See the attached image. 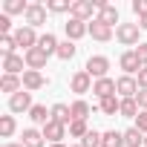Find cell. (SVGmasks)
Returning <instances> with one entry per match:
<instances>
[{"instance_id": "52a82bcc", "label": "cell", "mask_w": 147, "mask_h": 147, "mask_svg": "<svg viewBox=\"0 0 147 147\" xmlns=\"http://www.w3.org/2000/svg\"><path fill=\"white\" fill-rule=\"evenodd\" d=\"M15 40H18V46H23V49L29 52V49H35V46H38V40H40V38L35 35V29H32V26H20V29L15 32Z\"/></svg>"}, {"instance_id": "30bf717a", "label": "cell", "mask_w": 147, "mask_h": 147, "mask_svg": "<svg viewBox=\"0 0 147 147\" xmlns=\"http://www.w3.org/2000/svg\"><path fill=\"white\" fill-rule=\"evenodd\" d=\"M92 9H95V3H92V0H75V3H72V18H75V20H90L92 18Z\"/></svg>"}, {"instance_id": "ba28073f", "label": "cell", "mask_w": 147, "mask_h": 147, "mask_svg": "<svg viewBox=\"0 0 147 147\" xmlns=\"http://www.w3.org/2000/svg\"><path fill=\"white\" fill-rule=\"evenodd\" d=\"M35 104H32V92H26V90H20V92H15L12 98H9V110L12 113H26V110H32Z\"/></svg>"}, {"instance_id": "7a4b0ae2", "label": "cell", "mask_w": 147, "mask_h": 147, "mask_svg": "<svg viewBox=\"0 0 147 147\" xmlns=\"http://www.w3.org/2000/svg\"><path fill=\"white\" fill-rule=\"evenodd\" d=\"M107 69H110V58H104V55H92L87 61V75L95 78V81L107 78Z\"/></svg>"}, {"instance_id": "5bb4252c", "label": "cell", "mask_w": 147, "mask_h": 147, "mask_svg": "<svg viewBox=\"0 0 147 147\" xmlns=\"http://www.w3.org/2000/svg\"><path fill=\"white\" fill-rule=\"evenodd\" d=\"M20 78H23V90H26V92H32V90H40V87L46 84V78L40 75L38 69H26Z\"/></svg>"}, {"instance_id": "ac0fdd59", "label": "cell", "mask_w": 147, "mask_h": 147, "mask_svg": "<svg viewBox=\"0 0 147 147\" xmlns=\"http://www.w3.org/2000/svg\"><path fill=\"white\" fill-rule=\"evenodd\" d=\"M0 90L15 95V92L23 90V78H20V75H3V78H0Z\"/></svg>"}, {"instance_id": "cb8c5ba5", "label": "cell", "mask_w": 147, "mask_h": 147, "mask_svg": "<svg viewBox=\"0 0 147 147\" xmlns=\"http://www.w3.org/2000/svg\"><path fill=\"white\" fill-rule=\"evenodd\" d=\"M23 147H43V133H38L35 127H29V130H23V141H20Z\"/></svg>"}, {"instance_id": "6da1fadb", "label": "cell", "mask_w": 147, "mask_h": 147, "mask_svg": "<svg viewBox=\"0 0 147 147\" xmlns=\"http://www.w3.org/2000/svg\"><path fill=\"white\" fill-rule=\"evenodd\" d=\"M138 23H118L115 26V38H118V43H124V46H138Z\"/></svg>"}, {"instance_id": "d4e9b609", "label": "cell", "mask_w": 147, "mask_h": 147, "mask_svg": "<svg viewBox=\"0 0 147 147\" xmlns=\"http://www.w3.org/2000/svg\"><path fill=\"white\" fill-rule=\"evenodd\" d=\"M69 107H72V118H75V121H87V115L92 113V110H90V104H87V101H81V98H78V101H72Z\"/></svg>"}, {"instance_id": "1f68e13d", "label": "cell", "mask_w": 147, "mask_h": 147, "mask_svg": "<svg viewBox=\"0 0 147 147\" xmlns=\"http://www.w3.org/2000/svg\"><path fill=\"white\" fill-rule=\"evenodd\" d=\"M15 46H18V40H15V35H3V38H0V52H3V58H9V55H15Z\"/></svg>"}, {"instance_id": "8fae6325", "label": "cell", "mask_w": 147, "mask_h": 147, "mask_svg": "<svg viewBox=\"0 0 147 147\" xmlns=\"http://www.w3.org/2000/svg\"><path fill=\"white\" fill-rule=\"evenodd\" d=\"M23 58H26V69H38V72H40V69L46 66V58H49V55H46L40 46H35V49H29Z\"/></svg>"}, {"instance_id": "4316f807", "label": "cell", "mask_w": 147, "mask_h": 147, "mask_svg": "<svg viewBox=\"0 0 147 147\" xmlns=\"http://www.w3.org/2000/svg\"><path fill=\"white\" fill-rule=\"evenodd\" d=\"M3 9H6V15H26L29 12V3H23V0H6Z\"/></svg>"}, {"instance_id": "7bdbcfd3", "label": "cell", "mask_w": 147, "mask_h": 147, "mask_svg": "<svg viewBox=\"0 0 147 147\" xmlns=\"http://www.w3.org/2000/svg\"><path fill=\"white\" fill-rule=\"evenodd\" d=\"M49 147H66V144H49Z\"/></svg>"}, {"instance_id": "4fadbf2b", "label": "cell", "mask_w": 147, "mask_h": 147, "mask_svg": "<svg viewBox=\"0 0 147 147\" xmlns=\"http://www.w3.org/2000/svg\"><path fill=\"white\" fill-rule=\"evenodd\" d=\"M26 66V58H20V55H9V58H3V75H23V69Z\"/></svg>"}, {"instance_id": "4dcf8cb0", "label": "cell", "mask_w": 147, "mask_h": 147, "mask_svg": "<svg viewBox=\"0 0 147 147\" xmlns=\"http://www.w3.org/2000/svg\"><path fill=\"white\" fill-rule=\"evenodd\" d=\"M15 130H18V124H15V118H12V115H0V136L9 138Z\"/></svg>"}, {"instance_id": "8d00e7d4", "label": "cell", "mask_w": 147, "mask_h": 147, "mask_svg": "<svg viewBox=\"0 0 147 147\" xmlns=\"http://www.w3.org/2000/svg\"><path fill=\"white\" fill-rule=\"evenodd\" d=\"M136 101H138V107L147 113V90H138V95H136Z\"/></svg>"}, {"instance_id": "83f0119b", "label": "cell", "mask_w": 147, "mask_h": 147, "mask_svg": "<svg viewBox=\"0 0 147 147\" xmlns=\"http://www.w3.org/2000/svg\"><path fill=\"white\" fill-rule=\"evenodd\" d=\"M118 110H121V98L110 95V98H104V101H101V113H104V115H115Z\"/></svg>"}, {"instance_id": "8992f818", "label": "cell", "mask_w": 147, "mask_h": 147, "mask_svg": "<svg viewBox=\"0 0 147 147\" xmlns=\"http://www.w3.org/2000/svg\"><path fill=\"white\" fill-rule=\"evenodd\" d=\"M63 29H66V40H81L84 35H90V23H84V20H75V18H69V23H63Z\"/></svg>"}, {"instance_id": "b9f144b4", "label": "cell", "mask_w": 147, "mask_h": 147, "mask_svg": "<svg viewBox=\"0 0 147 147\" xmlns=\"http://www.w3.org/2000/svg\"><path fill=\"white\" fill-rule=\"evenodd\" d=\"M3 147H23V144H3Z\"/></svg>"}, {"instance_id": "e0dca14e", "label": "cell", "mask_w": 147, "mask_h": 147, "mask_svg": "<svg viewBox=\"0 0 147 147\" xmlns=\"http://www.w3.org/2000/svg\"><path fill=\"white\" fill-rule=\"evenodd\" d=\"M92 92L104 101V98L115 95V81H113V78H101V81H95V84H92Z\"/></svg>"}, {"instance_id": "9a60e30c", "label": "cell", "mask_w": 147, "mask_h": 147, "mask_svg": "<svg viewBox=\"0 0 147 147\" xmlns=\"http://www.w3.org/2000/svg\"><path fill=\"white\" fill-rule=\"evenodd\" d=\"M95 20H101L104 26H110V29H113V26L118 23V9H115V6H110V3H104V6H98V18H95Z\"/></svg>"}, {"instance_id": "f1b7e54d", "label": "cell", "mask_w": 147, "mask_h": 147, "mask_svg": "<svg viewBox=\"0 0 147 147\" xmlns=\"http://www.w3.org/2000/svg\"><path fill=\"white\" fill-rule=\"evenodd\" d=\"M104 147H124V133L107 130V133H104Z\"/></svg>"}, {"instance_id": "5b68a950", "label": "cell", "mask_w": 147, "mask_h": 147, "mask_svg": "<svg viewBox=\"0 0 147 147\" xmlns=\"http://www.w3.org/2000/svg\"><path fill=\"white\" fill-rule=\"evenodd\" d=\"M115 92H118L121 98H136V95H138V81H136L133 75H121V78L115 81Z\"/></svg>"}, {"instance_id": "f546056e", "label": "cell", "mask_w": 147, "mask_h": 147, "mask_svg": "<svg viewBox=\"0 0 147 147\" xmlns=\"http://www.w3.org/2000/svg\"><path fill=\"white\" fill-rule=\"evenodd\" d=\"M75 52H78V46L72 43V40H63V43L58 46V58H61V61H72V58H75Z\"/></svg>"}, {"instance_id": "3957f363", "label": "cell", "mask_w": 147, "mask_h": 147, "mask_svg": "<svg viewBox=\"0 0 147 147\" xmlns=\"http://www.w3.org/2000/svg\"><path fill=\"white\" fill-rule=\"evenodd\" d=\"M118 66L127 72V75H138V72L144 69V66H141V61H138V55H136V49H127V52L118 58Z\"/></svg>"}, {"instance_id": "484cf974", "label": "cell", "mask_w": 147, "mask_h": 147, "mask_svg": "<svg viewBox=\"0 0 147 147\" xmlns=\"http://www.w3.org/2000/svg\"><path fill=\"white\" fill-rule=\"evenodd\" d=\"M81 147H104V133H98V130H90V133L81 138Z\"/></svg>"}, {"instance_id": "836d02e7", "label": "cell", "mask_w": 147, "mask_h": 147, "mask_svg": "<svg viewBox=\"0 0 147 147\" xmlns=\"http://www.w3.org/2000/svg\"><path fill=\"white\" fill-rule=\"evenodd\" d=\"M87 133H90L87 121H72V124H69V136H75V138H84Z\"/></svg>"}, {"instance_id": "74e56055", "label": "cell", "mask_w": 147, "mask_h": 147, "mask_svg": "<svg viewBox=\"0 0 147 147\" xmlns=\"http://www.w3.org/2000/svg\"><path fill=\"white\" fill-rule=\"evenodd\" d=\"M136 127H138V130H141V133L147 136V113H141V115L136 118Z\"/></svg>"}, {"instance_id": "60d3db41", "label": "cell", "mask_w": 147, "mask_h": 147, "mask_svg": "<svg viewBox=\"0 0 147 147\" xmlns=\"http://www.w3.org/2000/svg\"><path fill=\"white\" fill-rule=\"evenodd\" d=\"M138 29H147V15H144V18H138Z\"/></svg>"}, {"instance_id": "ffe728a7", "label": "cell", "mask_w": 147, "mask_h": 147, "mask_svg": "<svg viewBox=\"0 0 147 147\" xmlns=\"http://www.w3.org/2000/svg\"><path fill=\"white\" fill-rule=\"evenodd\" d=\"M29 118H32L35 124H43V127H46V124L52 121V110H46L43 104H35V107L29 110Z\"/></svg>"}, {"instance_id": "f6af8a7d", "label": "cell", "mask_w": 147, "mask_h": 147, "mask_svg": "<svg viewBox=\"0 0 147 147\" xmlns=\"http://www.w3.org/2000/svg\"><path fill=\"white\" fill-rule=\"evenodd\" d=\"M75 147H81V144H75Z\"/></svg>"}, {"instance_id": "44dd1931", "label": "cell", "mask_w": 147, "mask_h": 147, "mask_svg": "<svg viewBox=\"0 0 147 147\" xmlns=\"http://www.w3.org/2000/svg\"><path fill=\"white\" fill-rule=\"evenodd\" d=\"M138 110H141V107H138L136 98H121V110H118V115H124V118H138V115H141Z\"/></svg>"}, {"instance_id": "603a6c76", "label": "cell", "mask_w": 147, "mask_h": 147, "mask_svg": "<svg viewBox=\"0 0 147 147\" xmlns=\"http://www.w3.org/2000/svg\"><path fill=\"white\" fill-rule=\"evenodd\" d=\"M141 144H144V133L138 127L124 130V147H141Z\"/></svg>"}, {"instance_id": "2e32d148", "label": "cell", "mask_w": 147, "mask_h": 147, "mask_svg": "<svg viewBox=\"0 0 147 147\" xmlns=\"http://www.w3.org/2000/svg\"><path fill=\"white\" fill-rule=\"evenodd\" d=\"M52 121L69 127L72 121H75V118H72V107H66V104H55V107H52Z\"/></svg>"}, {"instance_id": "e575fe53", "label": "cell", "mask_w": 147, "mask_h": 147, "mask_svg": "<svg viewBox=\"0 0 147 147\" xmlns=\"http://www.w3.org/2000/svg\"><path fill=\"white\" fill-rule=\"evenodd\" d=\"M133 12H136L138 18H144V15H147V0H133Z\"/></svg>"}, {"instance_id": "9c48e42d", "label": "cell", "mask_w": 147, "mask_h": 147, "mask_svg": "<svg viewBox=\"0 0 147 147\" xmlns=\"http://www.w3.org/2000/svg\"><path fill=\"white\" fill-rule=\"evenodd\" d=\"M43 23H46V6H40V3H29V12H26V26L38 29V26H43Z\"/></svg>"}, {"instance_id": "ee69618b", "label": "cell", "mask_w": 147, "mask_h": 147, "mask_svg": "<svg viewBox=\"0 0 147 147\" xmlns=\"http://www.w3.org/2000/svg\"><path fill=\"white\" fill-rule=\"evenodd\" d=\"M144 147H147V136H144Z\"/></svg>"}, {"instance_id": "ab89813d", "label": "cell", "mask_w": 147, "mask_h": 147, "mask_svg": "<svg viewBox=\"0 0 147 147\" xmlns=\"http://www.w3.org/2000/svg\"><path fill=\"white\" fill-rule=\"evenodd\" d=\"M136 81H138V90H147V66L138 72V78H136Z\"/></svg>"}, {"instance_id": "d6a6232c", "label": "cell", "mask_w": 147, "mask_h": 147, "mask_svg": "<svg viewBox=\"0 0 147 147\" xmlns=\"http://www.w3.org/2000/svg\"><path fill=\"white\" fill-rule=\"evenodd\" d=\"M46 12H55V15L72 12V3H69V0H49V3H46Z\"/></svg>"}, {"instance_id": "7c38bea8", "label": "cell", "mask_w": 147, "mask_h": 147, "mask_svg": "<svg viewBox=\"0 0 147 147\" xmlns=\"http://www.w3.org/2000/svg\"><path fill=\"white\" fill-rule=\"evenodd\" d=\"M43 138H49V144H63V136H66V127L63 124H58V121H49L43 130Z\"/></svg>"}, {"instance_id": "7402d4cb", "label": "cell", "mask_w": 147, "mask_h": 147, "mask_svg": "<svg viewBox=\"0 0 147 147\" xmlns=\"http://www.w3.org/2000/svg\"><path fill=\"white\" fill-rule=\"evenodd\" d=\"M38 46H40L46 55H52V52L58 55V46H61V43H58V38H55L52 32H43V35H40V40H38Z\"/></svg>"}, {"instance_id": "d6986e66", "label": "cell", "mask_w": 147, "mask_h": 147, "mask_svg": "<svg viewBox=\"0 0 147 147\" xmlns=\"http://www.w3.org/2000/svg\"><path fill=\"white\" fill-rule=\"evenodd\" d=\"M90 35H92V40H101V43H104V40L113 38V29L104 26L101 20H92V23H90Z\"/></svg>"}, {"instance_id": "277c9868", "label": "cell", "mask_w": 147, "mask_h": 147, "mask_svg": "<svg viewBox=\"0 0 147 147\" xmlns=\"http://www.w3.org/2000/svg\"><path fill=\"white\" fill-rule=\"evenodd\" d=\"M92 84H95V81L87 75V69L75 72V75L69 78V87H72V92H75V95H84V92H90V90H92Z\"/></svg>"}, {"instance_id": "d590c367", "label": "cell", "mask_w": 147, "mask_h": 147, "mask_svg": "<svg viewBox=\"0 0 147 147\" xmlns=\"http://www.w3.org/2000/svg\"><path fill=\"white\" fill-rule=\"evenodd\" d=\"M136 55H138L141 66H147V43H138V46H136Z\"/></svg>"}, {"instance_id": "f35d334b", "label": "cell", "mask_w": 147, "mask_h": 147, "mask_svg": "<svg viewBox=\"0 0 147 147\" xmlns=\"http://www.w3.org/2000/svg\"><path fill=\"white\" fill-rule=\"evenodd\" d=\"M9 29H12V20H9V15H0V32L6 35Z\"/></svg>"}]
</instances>
